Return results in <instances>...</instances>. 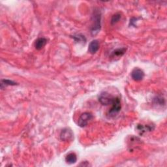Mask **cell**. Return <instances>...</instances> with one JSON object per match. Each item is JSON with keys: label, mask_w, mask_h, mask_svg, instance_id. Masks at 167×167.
Instances as JSON below:
<instances>
[{"label": "cell", "mask_w": 167, "mask_h": 167, "mask_svg": "<svg viewBox=\"0 0 167 167\" xmlns=\"http://www.w3.org/2000/svg\"><path fill=\"white\" fill-rule=\"evenodd\" d=\"M94 22L92 26L91 33L93 35H95L97 33L99 32L101 28V13L99 10H95L94 13Z\"/></svg>", "instance_id": "cell-1"}, {"label": "cell", "mask_w": 167, "mask_h": 167, "mask_svg": "<svg viewBox=\"0 0 167 167\" xmlns=\"http://www.w3.org/2000/svg\"><path fill=\"white\" fill-rule=\"evenodd\" d=\"M111 105L112 107L108 112V116L111 118H112L116 116V115L119 112L121 108H122V106H121V100L119 99V97H115L114 102H112V104Z\"/></svg>", "instance_id": "cell-2"}, {"label": "cell", "mask_w": 167, "mask_h": 167, "mask_svg": "<svg viewBox=\"0 0 167 167\" xmlns=\"http://www.w3.org/2000/svg\"><path fill=\"white\" fill-rule=\"evenodd\" d=\"M94 118L93 115L90 112H84L80 115V118L78 120V125L81 127H84L86 125L91 122V119Z\"/></svg>", "instance_id": "cell-3"}, {"label": "cell", "mask_w": 167, "mask_h": 167, "mask_svg": "<svg viewBox=\"0 0 167 167\" xmlns=\"http://www.w3.org/2000/svg\"><path fill=\"white\" fill-rule=\"evenodd\" d=\"M114 97L106 93V92H103V93L101 94L99 97V101L103 105H111L114 102Z\"/></svg>", "instance_id": "cell-4"}, {"label": "cell", "mask_w": 167, "mask_h": 167, "mask_svg": "<svg viewBox=\"0 0 167 167\" xmlns=\"http://www.w3.org/2000/svg\"><path fill=\"white\" fill-rule=\"evenodd\" d=\"M131 77L135 81L139 82L143 80L144 77V73L139 68H135L131 73Z\"/></svg>", "instance_id": "cell-5"}, {"label": "cell", "mask_w": 167, "mask_h": 167, "mask_svg": "<svg viewBox=\"0 0 167 167\" xmlns=\"http://www.w3.org/2000/svg\"><path fill=\"white\" fill-rule=\"evenodd\" d=\"M73 138V133L69 128L63 129L60 133V139L63 141H69Z\"/></svg>", "instance_id": "cell-6"}, {"label": "cell", "mask_w": 167, "mask_h": 167, "mask_svg": "<svg viewBox=\"0 0 167 167\" xmlns=\"http://www.w3.org/2000/svg\"><path fill=\"white\" fill-rule=\"evenodd\" d=\"M99 49V43L97 40H94L92 41L90 44H89V48L88 50L91 54H95L97 52Z\"/></svg>", "instance_id": "cell-7"}, {"label": "cell", "mask_w": 167, "mask_h": 167, "mask_svg": "<svg viewBox=\"0 0 167 167\" xmlns=\"http://www.w3.org/2000/svg\"><path fill=\"white\" fill-rule=\"evenodd\" d=\"M47 43V39L44 37L37 39L35 43V47L37 50H40L44 48V46Z\"/></svg>", "instance_id": "cell-8"}, {"label": "cell", "mask_w": 167, "mask_h": 167, "mask_svg": "<svg viewBox=\"0 0 167 167\" xmlns=\"http://www.w3.org/2000/svg\"><path fill=\"white\" fill-rule=\"evenodd\" d=\"M65 161H66L67 163L70 164V165L75 163L77 161V155L73 152L67 154L66 157H65Z\"/></svg>", "instance_id": "cell-9"}, {"label": "cell", "mask_w": 167, "mask_h": 167, "mask_svg": "<svg viewBox=\"0 0 167 167\" xmlns=\"http://www.w3.org/2000/svg\"><path fill=\"white\" fill-rule=\"evenodd\" d=\"M126 48H118L114 50L112 53V57H121L126 52Z\"/></svg>", "instance_id": "cell-10"}, {"label": "cell", "mask_w": 167, "mask_h": 167, "mask_svg": "<svg viewBox=\"0 0 167 167\" xmlns=\"http://www.w3.org/2000/svg\"><path fill=\"white\" fill-rule=\"evenodd\" d=\"M137 129L139 130L140 133H143V132H145L146 131H151L153 129V128H152L151 126L149 125L144 126L142 125H139L137 126Z\"/></svg>", "instance_id": "cell-11"}, {"label": "cell", "mask_w": 167, "mask_h": 167, "mask_svg": "<svg viewBox=\"0 0 167 167\" xmlns=\"http://www.w3.org/2000/svg\"><path fill=\"white\" fill-rule=\"evenodd\" d=\"M74 41L77 43H85L86 39L85 38V37L84 35H74L73 37Z\"/></svg>", "instance_id": "cell-12"}, {"label": "cell", "mask_w": 167, "mask_h": 167, "mask_svg": "<svg viewBox=\"0 0 167 167\" xmlns=\"http://www.w3.org/2000/svg\"><path fill=\"white\" fill-rule=\"evenodd\" d=\"M121 19V14L120 13H116L115 15H114L112 17L111 19V24L112 25L116 24V23H118L119 20Z\"/></svg>", "instance_id": "cell-13"}, {"label": "cell", "mask_w": 167, "mask_h": 167, "mask_svg": "<svg viewBox=\"0 0 167 167\" xmlns=\"http://www.w3.org/2000/svg\"><path fill=\"white\" fill-rule=\"evenodd\" d=\"M16 84H17L16 82H15L13 81H11V80H2L1 86L2 87L3 85L5 86H15Z\"/></svg>", "instance_id": "cell-14"}]
</instances>
